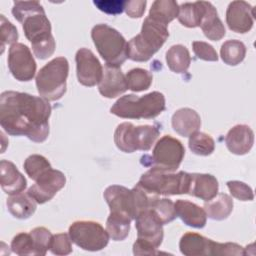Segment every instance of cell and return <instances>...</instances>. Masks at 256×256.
Here are the masks:
<instances>
[{
  "label": "cell",
  "mask_w": 256,
  "mask_h": 256,
  "mask_svg": "<svg viewBox=\"0 0 256 256\" xmlns=\"http://www.w3.org/2000/svg\"><path fill=\"white\" fill-rule=\"evenodd\" d=\"M51 111V105L43 97L18 91H5L0 96V125L12 136L44 142L49 135Z\"/></svg>",
  "instance_id": "obj_1"
},
{
  "label": "cell",
  "mask_w": 256,
  "mask_h": 256,
  "mask_svg": "<svg viewBox=\"0 0 256 256\" xmlns=\"http://www.w3.org/2000/svg\"><path fill=\"white\" fill-rule=\"evenodd\" d=\"M12 14L22 24L24 34L31 42L34 55L41 60L52 56L56 44L43 6L38 1H15Z\"/></svg>",
  "instance_id": "obj_2"
},
{
  "label": "cell",
  "mask_w": 256,
  "mask_h": 256,
  "mask_svg": "<svg viewBox=\"0 0 256 256\" xmlns=\"http://www.w3.org/2000/svg\"><path fill=\"white\" fill-rule=\"evenodd\" d=\"M166 108L165 97L161 92L153 91L141 97L128 94L120 97L110 108V112L125 119H152Z\"/></svg>",
  "instance_id": "obj_3"
},
{
  "label": "cell",
  "mask_w": 256,
  "mask_h": 256,
  "mask_svg": "<svg viewBox=\"0 0 256 256\" xmlns=\"http://www.w3.org/2000/svg\"><path fill=\"white\" fill-rule=\"evenodd\" d=\"M168 37L167 26L147 16L143 21L141 32L128 42V58L136 62L148 61Z\"/></svg>",
  "instance_id": "obj_4"
},
{
  "label": "cell",
  "mask_w": 256,
  "mask_h": 256,
  "mask_svg": "<svg viewBox=\"0 0 256 256\" xmlns=\"http://www.w3.org/2000/svg\"><path fill=\"white\" fill-rule=\"evenodd\" d=\"M145 192L154 196L188 194L190 173L164 172L151 168L143 173L137 183Z\"/></svg>",
  "instance_id": "obj_5"
},
{
  "label": "cell",
  "mask_w": 256,
  "mask_h": 256,
  "mask_svg": "<svg viewBox=\"0 0 256 256\" xmlns=\"http://www.w3.org/2000/svg\"><path fill=\"white\" fill-rule=\"evenodd\" d=\"M93 43L106 65L121 67L128 58V43L123 35L107 24H97L91 30Z\"/></svg>",
  "instance_id": "obj_6"
},
{
  "label": "cell",
  "mask_w": 256,
  "mask_h": 256,
  "mask_svg": "<svg viewBox=\"0 0 256 256\" xmlns=\"http://www.w3.org/2000/svg\"><path fill=\"white\" fill-rule=\"evenodd\" d=\"M68 74L69 62L65 57H56L45 64L35 78L40 96L48 101L61 99L66 92Z\"/></svg>",
  "instance_id": "obj_7"
},
{
  "label": "cell",
  "mask_w": 256,
  "mask_h": 256,
  "mask_svg": "<svg viewBox=\"0 0 256 256\" xmlns=\"http://www.w3.org/2000/svg\"><path fill=\"white\" fill-rule=\"evenodd\" d=\"M137 239L133 244L135 255H153L158 252L156 249L161 245L164 233L163 224L151 209H146L135 217Z\"/></svg>",
  "instance_id": "obj_8"
},
{
  "label": "cell",
  "mask_w": 256,
  "mask_h": 256,
  "mask_svg": "<svg viewBox=\"0 0 256 256\" xmlns=\"http://www.w3.org/2000/svg\"><path fill=\"white\" fill-rule=\"evenodd\" d=\"M160 131L153 125L134 126L124 122L117 126L114 132V142L119 150L133 153L137 150L148 151L159 137Z\"/></svg>",
  "instance_id": "obj_9"
},
{
  "label": "cell",
  "mask_w": 256,
  "mask_h": 256,
  "mask_svg": "<svg viewBox=\"0 0 256 256\" xmlns=\"http://www.w3.org/2000/svg\"><path fill=\"white\" fill-rule=\"evenodd\" d=\"M184 155L185 148L181 141L164 135L156 142L151 156H142L141 164L164 172H174L179 168Z\"/></svg>",
  "instance_id": "obj_10"
},
{
  "label": "cell",
  "mask_w": 256,
  "mask_h": 256,
  "mask_svg": "<svg viewBox=\"0 0 256 256\" xmlns=\"http://www.w3.org/2000/svg\"><path fill=\"white\" fill-rule=\"evenodd\" d=\"M71 241L86 251H100L109 242V234L94 221H75L69 227Z\"/></svg>",
  "instance_id": "obj_11"
},
{
  "label": "cell",
  "mask_w": 256,
  "mask_h": 256,
  "mask_svg": "<svg viewBox=\"0 0 256 256\" xmlns=\"http://www.w3.org/2000/svg\"><path fill=\"white\" fill-rule=\"evenodd\" d=\"M7 62L9 71L16 80L27 82L34 78L37 65L30 49L23 43L11 45Z\"/></svg>",
  "instance_id": "obj_12"
},
{
  "label": "cell",
  "mask_w": 256,
  "mask_h": 256,
  "mask_svg": "<svg viewBox=\"0 0 256 256\" xmlns=\"http://www.w3.org/2000/svg\"><path fill=\"white\" fill-rule=\"evenodd\" d=\"M65 175L59 170L50 168L35 181L27 192L38 204H43L50 201L65 186Z\"/></svg>",
  "instance_id": "obj_13"
},
{
  "label": "cell",
  "mask_w": 256,
  "mask_h": 256,
  "mask_svg": "<svg viewBox=\"0 0 256 256\" xmlns=\"http://www.w3.org/2000/svg\"><path fill=\"white\" fill-rule=\"evenodd\" d=\"M75 61L77 79L80 84L92 87L101 81L103 76V67L90 49L80 48L76 52Z\"/></svg>",
  "instance_id": "obj_14"
},
{
  "label": "cell",
  "mask_w": 256,
  "mask_h": 256,
  "mask_svg": "<svg viewBox=\"0 0 256 256\" xmlns=\"http://www.w3.org/2000/svg\"><path fill=\"white\" fill-rule=\"evenodd\" d=\"M103 196L110 208V213L125 216L130 220L135 219L137 216L132 189L121 185H111L105 189Z\"/></svg>",
  "instance_id": "obj_15"
},
{
  "label": "cell",
  "mask_w": 256,
  "mask_h": 256,
  "mask_svg": "<svg viewBox=\"0 0 256 256\" xmlns=\"http://www.w3.org/2000/svg\"><path fill=\"white\" fill-rule=\"evenodd\" d=\"M254 8L245 1H232L226 10L228 28L236 33H247L254 24Z\"/></svg>",
  "instance_id": "obj_16"
},
{
  "label": "cell",
  "mask_w": 256,
  "mask_h": 256,
  "mask_svg": "<svg viewBox=\"0 0 256 256\" xmlns=\"http://www.w3.org/2000/svg\"><path fill=\"white\" fill-rule=\"evenodd\" d=\"M128 89L126 77L120 67L105 65L103 76L98 83L99 93L105 98H115L123 94Z\"/></svg>",
  "instance_id": "obj_17"
},
{
  "label": "cell",
  "mask_w": 256,
  "mask_h": 256,
  "mask_svg": "<svg viewBox=\"0 0 256 256\" xmlns=\"http://www.w3.org/2000/svg\"><path fill=\"white\" fill-rule=\"evenodd\" d=\"M225 144L227 149L233 154H247L254 144V132L248 125H235L226 134Z\"/></svg>",
  "instance_id": "obj_18"
},
{
  "label": "cell",
  "mask_w": 256,
  "mask_h": 256,
  "mask_svg": "<svg viewBox=\"0 0 256 256\" xmlns=\"http://www.w3.org/2000/svg\"><path fill=\"white\" fill-rule=\"evenodd\" d=\"M0 173L1 188L6 194L14 195L25 190L27 181L14 163L8 160H1Z\"/></svg>",
  "instance_id": "obj_19"
},
{
  "label": "cell",
  "mask_w": 256,
  "mask_h": 256,
  "mask_svg": "<svg viewBox=\"0 0 256 256\" xmlns=\"http://www.w3.org/2000/svg\"><path fill=\"white\" fill-rule=\"evenodd\" d=\"M219 184L211 174L190 173V185L188 194L204 201L213 199L218 194Z\"/></svg>",
  "instance_id": "obj_20"
},
{
  "label": "cell",
  "mask_w": 256,
  "mask_h": 256,
  "mask_svg": "<svg viewBox=\"0 0 256 256\" xmlns=\"http://www.w3.org/2000/svg\"><path fill=\"white\" fill-rule=\"evenodd\" d=\"M203 6L204 11L199 26L209 40L219 41L226 34L225 27L218 16L216 8L210 2L203 1Z\"/></svg>",
  "instance_id": "obj_21"
},
{
  "label": "cell",
  "mask_w": 256,
  "mask_h": 256,
  "mask_svg": "<svg viewBox=\"0 0 256 256\" xmlns=\"http://www.w3.org/2000/svg\"><path fill=\"white\" fill-rule=\"evenodd\" d=\"M173 130L183 137H189L201 126L200 115L191 108H180L172 116Z\"/></svg>",
  "instance_id": "obj_22"
},
{
  "label": "cell",
  "mask_w": 256,
  "mask_h": 256,
  "mask_svg": "<svg viewBox=\"0 0 256 256\" xmlns=\"http://www.w3.org/2000/svg\"><path fill=\"white\" fill-rule=\"evenodd\" d=\"M176 217H179L184 224L193 228H203L207 222V215L204 208L193 202L178 199L175 203Z\"/></svg>",
  "instance_id": "obj_23"
},
{
  "label": "cell",
  "mask_w": 256,
  "mask_h": 256,
  "mask_svg": "<svg viewBox=\"0 0 256 256\" xmlns=\"http://www.w3.org/2000/svg\"><path fill=\"white\" fill-rule=\"evenodd\" d=\"M213 240L208 239L198 233L187 232L179 242V249L186 256L211 255V247Z\"/></svg>",
  "instance_id": "obj_24"
},
{
  "label": "cell",
  "mask_w": 256,
  "mask_h": 256,
  "mask_svg": "<svg viewBox=\"0 0 256 256\" xmlns=\"http://www.w3.org/2000/svg\"><path fill=\"white\" fill-rule=\"evenodd\" d=\"M37 202L28 194V192H20L10 195L7 198L6 205L9 213L17 219H27L36 211Z\"/></svg>",
  "instance_id": "obj_25"
},
{
  "label": "cell",
  "mask_w": 256,
  "mask_h": 256,
  "mask_svg": "<svg viewBox=\"0 0 256 256\" xmlns=\"http://www.w3.org/2000/svg\"><path fill=\"white\" fill-rule=\"evenodd\" d=\"M233 200L226 193H219L213 199L204 203V210L207 217L213 220L226 219L233 210Z\"/></svg>",
  "instance_id": "obj_26"
},
{
  "label": "cell",
  "mask_w": 256,
  "mask_h": 256,
  "mask_svg": "<svg viewBox=\"0 0 256 256\" xmlns=\"http://www.w3.org/2000/svg\"><path fill=\"white\" fill-rule=\"evenodd\" d=\"M179 6L174 0H156L153 2L148 17L168 26L178 16Z\"/></svg>",
  "instance_id": "obj_27"
},
{
  "label": "cell",
  "mask_w": 256,
  "mask_h": 256,
  "mask_svg": "<svg viewBox=\"0 0 256 256\" xmlns=\"http://www.w3.org/2000/svg\"><path fill=\"white\" fill-rule=\"evenodd\" d=\"M166 62L169 69L175 73H185L191 63L188 49L181 45H173L166 52Z\"/></svg>",
  "instance_id": "obj_28"
},
{
  "label": "cell",
  "mask_w": 256,
  "mask_h": 256,
  "mask_svg": "<svg viewBox=\"0 0 256 256\" xmlns=\"http://www.w3.org/2000/svg\"><path fill=\"white\" fill-rule=\"evenodd\" d=\"M204 6L203 1L187 2L179 6L178 21L185 27L195 28L200 25V21L203 15Z\"/></svg>",
  "instance_id": "obj_29"
},
{
  "label": "cell",
  "mask_w": 256,
  "mask_h": 256,
  "mask_svg": "<svg viewBox=\"0 0 256 256\" xmlns=\"http://www.w3.org/2000/svg\"><path fill=\"white\" fill-rule=\"evenodd\" d=\"M246 55V46L240 40H227L220 49V56L223 62L230 66L240 64Z\"/></svg>",
  "instance_id": "obj_30"
},
{
  "label": "cell",
  "mask_w": 256,
  "mask_h": 256,
  "mask_svg": "<svg viewBox=\"0 0 256 256\" xmlns=\"http://www.w3.org/2000/svg\"><path fill=\"white\" fill-rule=\"evenodd\" d=\"M130 220L125 216L110 213L106 221V231L114 241L126 239L130 231Z\"/></svg>",
  "instance_id": "obj_31"
},
{
  "label": "cell",
  "mask_w": 256,
  "mask_h": 256,
  "mask_svg": "<svg viewBox=\"0 0 256 256\" xmlns=\"http://www.w3.org/2000/svg\"><path fill=\"white\" fill-rule=\"evenodd\" d=\"M188 146L194 154L208 156L214 152L215 142L210 135L204 132L196 131L189 136Z\"/></svg>",
  "instance_id": "obj_32"
},
{
  "label": "cell",
  "mask_w": 256,
  "mask_h": 256,
  "mask_svg": "<svg viewBox=\"0 0 256 256\" xmlns=\"http://www.w3.org/2000/svg\"><path fill=\"white\" fill-rule=\"evenodd\" d=\"M128 89L134 92H141L149 89L152 84V74L143 68H134L125 75Z\"/></svg>",
  "instance_id": "obj_33"
},
{
  "label": "cell",
  "mask_w": 256,
  "mask_h": 256,
  "mask_svg": "<svg viewBox=\"0 0 256 256\" xmlns=\"http://www.w3.org/2000/svg\"><path fill=\"white\" fill-rule=\"evenodd\" d=\"M149 209L154 212L163 225L173 221L176 218L174 203L169 198H159L156 196L153 199Z\"/></svg>",
  "instance_id": "obj_34"
},
{
  "label": "cell",
  "mask_w": 256,
  "mask_h": 256,
  "mask_svg": "<svg viewBox=\"0 0 256 256\" xmlns=\"http://www.w3.org/2000/svg\"><path fill=\"white\" fill-rule=\"evenodd\" d=\"M23 167L26 174L34 181H36L47 170L52 168L49 161L39 154H32L27 157L24 161Z\"/></svg>",
  "instance_id": "obj_35"
},
{
  "label": "cell",
  "mask_w": 256,
  "mask_h": 256,
  "mask_svg": "<svg viewBox=\"0 0 256 256\" xmlns=\"http://www.w3.org/2000/svg\"><path fill=\"white\" fill-rule=\"evenodd\" d=\"M11 250L17 255H37L34 240L30 232H20L15 235L11 241Z\"/></svg>",
  "instance_id": "obj_36"
},
{
  "label": "cell",
  "mask_w": 256,
  "mask_h": 256,
  "mask_svg": "<svg viewBox=\"0 0 256 256\" xmlns=\"http://www.w3.org/2000/svg\"><path fill=\"white\" fill-rule=\"evenodd\" d=\"M32 238L34 240V244L37 251V256H44L47 253V250L50 248L52 234L45 227H36L30 231Z\"/></svg>",
  "instance_id": "obj_37"
},
{
  "label": "cell",
  "mask_w": 256,
  "mask_h": 256,
  "mask_svg": "<svg viewBox=\"0 0 256 256\" xmlns=\"http://www.w3.org/2000/svg\"><path fill=\"white\" fill-rule=\"evenodd\" d=\"M49 250L54 255H68L72 252L71 238L69 234L59 233L52 236Z\"/></svg>",
  "instance_id": "obj_38"
},
{
  "label": "cell",
  "mask_w": 256,
  "mask_h": 256,
  "mask_svg": "<svg viewBox=\"0 0 256 256\" xmlns=\"http://www.w3.org/2000/svg\"><path fill=\"white\" fill-rule=\"evenodd\" d=\"M1 19V53L4 52L5 45L15 44L18 40V31L16 27L8 21L4 15H0Z\"/></svg>",
  "instance_id": "obj_39"
},
{
  "label": "cell",
  "mask_w": 256,
  "mask_h": 256,
  "mask_svg": "<svg viewBox=\"0 0 256 256\" xmlns=\"http://www.w3.org/2000/svg\"><path fill=\"white\" fill-rule=\"evenodd\" d=\"M226 184L231 195L234 198L241 201H252L254 199L253 190L246 183L237 180H232L228 181Z\"/></svg>",
  "instance_id": "obj_40"
},
{
  "label": "cell",
  "mask_w": 256,
  "mask_h": 256,
  "mask_svg": "<svg viewBox=\"0 0 256 256\" xmlns=\"http://www.w3.org/2000/svg\"><path fill=\"white\" fill-rule=\"evenodd\" d=\"M211 255H245V249L236 243H219L213 241L211 247Z\"/></svg>",
  "instance_id": "obj_41"
},
{
  "label": "cell",
  "mask_w": 256,
  "mask_h": 256,
  "mask_svg": "<svg viewBox=\"0 0 256 256\" xmlns=\"http://www.w3.org/2000/svg\"><path fill=\"white\" fill-rule=\"evenodd\" d=\"M193 52L198 59L204 61H217L218 55L214 47L207 42L203 41H194L192 43Z\"/></svg>",
  "instance_id": "obj_42"
},
{
  "label": "cell",
  "mask_w": 256,
  "mask_h": 256,
  "mask_svg": "<svg viewBox=\"0 0 256 256\" xmlns=\"http://www.w3.org/2000/svg\"><path fill=\"white\" fill-rule=\"evenodd\" d=\"M94 5L102 12L107 14H121L125 9V3L124 0H100V1H93Z\"/></svg>",
  "instance_id": "obj_43"
},
{
  "label": "cell",
  "mask_w": 256,
  "mask_h": 256,
  "mask_svg": "<svg viewBox=\"0 0 256 256\" xmlns=\"http://www.w3.org/2000/svg\"><path fill=\"white\" fill-rule=\"evenodd\" d=\"M146 0H128L125 3V12L131 18H140L145 12Z\"/></svg>",
  "instance_id": "obj_44"
}]
</instances>
